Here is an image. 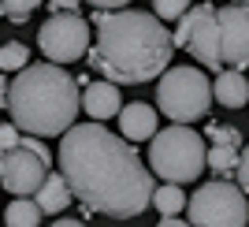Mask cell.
Returning a JSON list of instances; mask_svg holds the SVG:
<instances>
[{
  "label": "cell",
  "instance_id": "9",
  "mask_svg": "<svg viewBox=\"0 0 249 227\" xmlns=\"http://www.w3.org/2000/svg\"><path fill=\"white\" fill-rule=\"evenodd\" d=\"M52 168V156L49 149L45 153H34L30 145H15V149H8L4 153V171H0V186L8 190V194L15 197H30L37 186H41V179L49 175Z\"/></svg>",
  "mask_w": 249,
  "mask_h": 227
},
{
  "label": "cell",
  "instance_id": "2",
  "mask_svg": "<svg viewBox=\"0 0 249 227\" xmlns=\"http://www.w3.org/2000/svg\"><path fill=\"white\" fill-rule=\"evenodd\" d=\"M171 34L153 11L115 8L104 11V19L97 22V45L89 52V63L115 86H142L171 67Z\"/></svg>",
  "mask_w": 249,
  "mask_h": 227
},
{
  "label": "cell",
  "instance_id": "4",
  "mask_svg": "<svg viewBox=\"0 0 249 227\" xmlns=\"http://www.w3.org/2000/svg\"><path fill=\"white\" fill-rule=\"evenodd\" d=\"M149 171L164 183H194L205 171V142L197 131L175 123L149 138Z\"/></svg>",
  "mask_w": 249,
  "mask_h": 227
},
{
  "label": "cell",
  "instance_id": "19",
  "mask_svg": "<svg viewBox=\"0 0 249 227\" xmlns=\"http://www.w3.org/2000/svg\"><path fill=\"white\" fill-rule=\"evenodd\" d=\"M205 138L212 145H234V149H242V131H238V127H231V123H208Z\"/></svg>",
  "mask_w": 249,
  "mask_h": 227
},
{
  "label": "cell",
  "instance_id": "7",
  "mask_svg": "<svg viewBox=\"0 0 249 227\" xmlns=\"http://www.w3.org/2000/svg\"><path fill=\"white\" fill-rule=\"evenodd\" d=\"M178 26L171 34L175 49H186L201 67H223L219 60V26H216V4H194L178 15Z\"/></svg>",
  "mask_w": 249,
  "mask_h": 227
},
{
  "label": "cell",
  "instance_id": "8",
  "mask_svg": "<svg viewBox=\"0 0 249 227\" xmlns=\"http://www.w3.org/2000/svg\"><path fill=\"white\" fill-rule=\"evenodd\" d=\"M37 45L49 63H74L89 52V22L78 11H52L37 30Z\"/></svg>",
  "mask_w": 249,
  "mask_h": 227
},
{
  "label": "cell",
  "instance_id": "6",
  "mask_svg": "<svg viewBox=\"0 0 249 227\" xmlns=\"http://www.w3.org/2000/svg\"><path fill=\"white\" fill-rule=\"evenodd\" d=\"M190 227H246L249 220V197L231 179H212L197 186L186 201Z\"/></svg>",
  "mask_w": 249,
  "mask_h": 227
},
{
  "label": "cell",
  "instance_id": "25",
  "mask_svg": "<svg viewBox=\"0 0 249 227\" xmlns=\"http://www.w3.org/2000/svg\"><path fill=\"white\" fill-rule=\"evenodd\" d=\"M45 4H49L52 11H78V4H82V0H45Z\"/></svg>",
  "mask_w": 249,
  "mask_h": 227
},
{
  "label": "cell",
  "instance_id": "21",
  "mask_svg": "<svg viewBox=\"0 0 249 227\" xmlns=\"http://www.w3.org/2000/svg\"><path fill=\"white\" fill-rule=\"evenodd\" d=\"M190 8V0H153V15L160 22H171V19H178L182 11Z\"/></svg>",
  "mask_w": 249,
  "mask_h": 227
},
{
  "label": "cell",
  "instance_id": "11",
  "mask_svg": "<svg viewBox=\"0 0 249 227\" xmlns=\"http://www.w3.org/2000/svg\"><path fill=\"white\" fill-rule=\"evenodd\" d=\"M115 119H119V131H123L126 142H149L156 134V108L145 101H134L126 108H119Z\"/></svg>",
  "mask_w": 249,
  "mask_h": 227
},
{
  "label": "cell",
  "instance_id": "27",
  "mask_svg": "<svg viewBox=\"0 0 249 227\" xmlns=\"http://www.w3.org/2000/svg\"><path fill=\"white\" fill-rule=\"evenodd\" d=\"M52 227H86V224H82V220H71V216H67V220H52Z\"/></svg>",
  "mask_w": 249,
  "mask_h": 227
},
{
  "label": "cell",
  "instance_id": "3",
  "mask_svg": "<svg viewBox=\"0 0 249 227\" xmlns=\"http://www.w3.org/2000/svg\"><path fill=\"white\" fill-rule=\"evenodd\" d=\"M11 123L22 134L34 138H56L78 119V78L67 75L63 63H26L15 71V82L8 86L4 97Z\"/></svg>",
  "mask_w": 249,
  "mask_h": 227
},
{
  "label": "cell",
  "instance_id": "30",
  "mask_svg": "<svg viewBox=\"0 0 249 227\" xmlns=\"http://www.w3.org/2000/svg\"><path fill=\"white\" fill-rule=\"evenodd\" d=\"M234 4H249V0H234Z\"/></svg>",
  "mask_w": 249,
  "mask_h": 227
},
{
  "label": "cell",
  "instance_id": "1",
  "mask_svg": "<svg viewBox=\"0 0 249 227\" xmlns=\"http://www.w3.org/2000/svg\"><path fill=\"white\" fill-rule=\"evenodd\" d=\"M60 175L86 208L108 220H134L149 208L153 171L123 134H112L97 119L71 123L60 134Z\"/></svg>",
  "mask_w": 249,
  "mask_h": 227
},
{
  "label": "cell",
  "instance_id": "26",
  "mask_svg": "<svg viewBox=\"0 0 249 227\" xmlns=\"http://www.w3.org/2000/svg\"><path fill=\"white\" fill-rule=\"evenodd\" d=\"M156 227H190V224H186V220H178V216H164Z\"/></svg>",
  "mask_w": 249,
  "mask_h": 227
},
{
  "label": "cell",
  "instance_id": "5",
  "mask_svg": "<svg viewBox=\"0 0 249 227\" xmlns=\"http://www.w3.org/2000/svg\"><path fill=\"white\" fill-rule=\"evenodd\" d=\"M156 108L171 123H194L205 119L212 108V82L201 67H164L156 82Z\"/></svg>",
  "mask_w": 249,
  "mask_h": 227
},
{
  "label": "cell",
  "instance_id": "14",
  "mask_svg": "<svg viewBox=\"0 0 249 227\" xmlns=\"http://www.w3.org/2000/svg\"><path fill=\"white\" fill-rule=\"evenodd\" d=\"M212 93H216V101L223 104V108H246L249 104V82H246V75H242L238 67H223V71L216 75Z\"/></svg>",
  "mask_w": 249,
  "mask_h": 227
},
{
  "label": "cell",
  "instance_id": "22",
  "mask_svg": "<svg viewBox=\"0 0 249 227\" xmlns=\"http://www.w3.org/2000/svg\"><path fill=\"white\" fill-rule=\"evenodd\" d=\"M234 179H238V190L249 197V145L238 149V168H234Z\"/></svg>",
  "mask_w": 249,
  "mask_h": 227
},
{
  "label": "cell",
  "instance_id": "18",
  "mask_svg": "<svg viewBox=\"0 0 249 227\" xmlns=\"http://www.w3.org/2000/svg\"><path fill=\"white\" fill-rule=\"evenodd\" d=\"M30 63V49L22 41H8L0 45V71H22Z\"/></svg>",
  "mask_w": 249,
  "mask_h": 227
},
{
  "label": "cell",
  "instance_id": "15",
  "mask_svg": "<svg viewBox=\"0 0 249 227\" xmlns=\"http://www.w3.org/2000/svg\"><path fill=\"white\" fill-rule=\"evenodd\" d=\"M149 205H156V212H160V216H178V212L186 208V194H182V186H178V183L153 186V197H149Z\"/></svg>",
  "mask_w": 249,
  "mask_h": 227
},
{
  "label": "cell",
  "instance_id": "13",
  "mask_svg": "<svg viewBox=\"0 0 249 227\" xmlns=\"http://www.w3.org/2000/svg\"><path fill=\"white\" fill-rule=\"evenodd\" d=\"M34 201L41 208V216H60L63 208L71 205V186H67V179L60 171H49L41 179V186L34 190Z\"/></svg>",
  "mask_w": 249,
  "mask_h": 227
},
{
  "label": "cell",
  "instance_id": "10",
  "mask_svg": "<svg viewBox=\"0 0 249 227\" xmlns=\"http://www.w3.org/2000/svg\"><path fill=\"white\" fill-rule=\"evenodd\" d=\"M216 26L223 67H249V4L216 8Z\"/></svg>",
  "mask_w": 249,
  "mask_h": 227
},
{
  "label": "cell",
  "instance_id": "20",
  "mask_svg": "<svg viewBox=\"0 0 249 227\" xmlns=\"http://www.w3.org/2000/svg\"><path fill=\"white\" fill-rule=\"evenodd\" d=\"M45 0H0V11L8 15L11 22H26L30 19V11H37Z\"/></svg>",
  "mask_w": 249,
  "mask_h": 227
},
{
  "label": "cell",
  "instance_id": "23",
  "mask_svg": "<svg viewBox=\"0 0 249 227\" xmlns=\"http://www.w3.org/2000/svg\"><path fill=\"white\" fill-rule=\"evenodd\" d=\"M19 138H22V131L15 123H0V153H8V149H15V145H19Z\"/></svg>",
  "mask_w": 249,
  "mask_h": 227
},
{
  "label": "cell",
  "instance_id": "12",
  "mask_svg": "<svg viewBox=\"0 0 249 227\" xmlns=\"http://www.w3.org/2000/svg\"><path fill=\"white\" fill-rule=\"evenodd\" d=\"M78 104L86 108V115L89 119H97V123H104V119H112L123 104H119V86L115 82H89L86 86V93H78Z\"/></svg>",
  "mask_w": 249,
  "mask_h": 227
},
{
  "label": "cell",
  "instance_id": "24",
  "mask_svg": "<svg viewBox=\"0 0 249 227\" xmlns=\"http://www.w3.org/2000/svg\"><path fill=\"white\" fill-rule=\"evenodd\" d=\"M89 8H104V11H115V8H126L130 0H86Z\"/></svg>",
  "mask_w": 249,
  "mask_h": 227
},
{
  "label": "cell",
  "instance_id": "16",
  "mask_svg": "<svg viewBox=\"0 0 249 227\" xmlns=\"http://www.w3.org/2000/svg\"><path fill=\"white\" fill-rule=\"evenodd\" d=\"M4 224L8 227H37L41 224V208L34 197H15L8 208H4Z\"/></svg>",
  "mask_w": 249,
  "mask_h": 227
},
{
  "label": "cell",
  "instance_id": "17",
  "mask_svg": "<svg viewBox=\"0 0 249 227\" xmlns=\"http://www.w3.org/2000/svg\"><path fill=\"white\" fill-rule=\"evenodd\" d=\"M205 168H212V175H219V179H231L234 168H238V149L234 145H212V149H205Z\"/></svg>",
  "mask_w": 249,
  "mask_h": 227
},
{
  "label": "cell",
  "instance_id": "28",
  "mask_svg": "<svg viewBox=\"0 0 249 227\" xmlns=\"http://www.w3.org/2000/svg\"><path fill=\"white\" fill-rule=\"evenodd\" d=\"M4 97H8V78H4V71H0V104H4Z\"/></svg>",
  "mask_w": 249,
  "mask_h": 227
},
{
  "label": "cell",
  "instance_id": "29",
  "mask_svg": "<svg viewBox=\"0 0 249 227\" xmlns=\"http://www.w3.org/2000/svg\"><path fill=\"white\" fill-rule=\"evenodd\" d=\"M0 171H4V153H0Z\"/></svg>",
  "mask_w": 249,
  "mask_h": 227
}]
</instances>
